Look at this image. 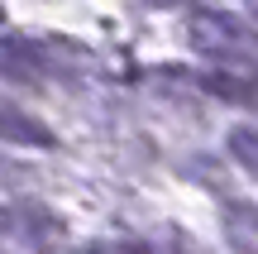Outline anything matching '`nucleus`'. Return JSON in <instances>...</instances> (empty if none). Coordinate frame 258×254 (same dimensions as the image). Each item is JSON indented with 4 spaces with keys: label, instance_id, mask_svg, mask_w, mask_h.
Instances as JSON below:
<instances>
[{
    "label": "nucleus",
    "instance_id": "f257e3e1",
    "mask_svg": "<svg viewBox=\"0 0 258 254\" xmlns=\"http://www.w3.org/2000/svg\"><path fill=\"white\" fill-rule=\"evenodd\" d=\"M191 48L215 63H234V67H253L258 63V34L244 19L220 15V10H201L191 19Z\"/></svg>",
    "mask_w": 258,
    "mask_h": 254
},
{
    "label": "nucleus",
    "instance_id": "f03ea898",
    "mask_svg": "<svg viewBox=\"0 0 258 254\" xmlns=\"http://www.w3.org/2000/svg\"><path fill=\"white\" fill-rule=\"evenodd\" d=\"M0 226H5L19 245H29V249H53L57 240H62V221H57L48 207H38V201L10 207L5 216H0Z\"/></svg>",
    "mask_w": 258,
    "mask_h": 254
},
{
    "label": "nucleus",
    "instance_id": "7ed1b4c3",
    "mask_svg": "<svg viewBox=\"0 0 258 254\" xmlns=\"http://www.w3.org/2000/svg\"><path fill=\"white\" fill-rule=\"evenodd\" d=\"M0 67L24 82H43L53 72V48L34 43V38H0Z\"/></svg>",
    "mask_w": 258,
    "mask_h": 254
},
{
    "label": "nucleus",
    "instance_id": "20e7f679",
    "mask_svg": "<svg viewBox=\"0 0 258 254\" xmlns=\"http://www.w3.org/2000/svg\"><path fill=\"white\" fill-rule=\"evenodd\" d=\"M0 139L24 144V149H53L57 144L43 120H34L29 111H19V106H10V101H0Z\"/></svg>",
    "mask_w": 258,
    "mask_h": 254
},
{
    "label": "nucleus",
    "instance_id": "39448f33",
    "mask_svg": "<svg viewBox=\"0 0 258 254\" xmlns=\"http://www.w3.org/2000/svg\"><path fill=\"white\" fill-rule=\"evenodd\" d=\"M201 86L211 96H225V101H258V82L253 77H234V72H206Z\"/></svg>",
    "mask_w": 258,
    "mask_h": 254
},
{
    "label": "nucleus",
    "instance_id": "423d86ee",
    "mask_svg": "<svg viewBox=\"0 0 258 254\" xmlns=\"http://www.w3.org/2000/svg\"><path fill=\"white\" fill-rule=\"evenodd\" d=\"M230 154H234L249 173H258V130H253V125H244V130L230 134Z\"/></svg>",
    "mask_w": 258,
    "mask_h": 254
},
{
    "label": "nucleus",
    "instance_id": "0eeeda50",
    "mask_svg": "<svg viewBox=\"0 0 258 254\" xmlns=\"http://www.w3.org/2000/svg\"><path fill=\"white\" fill-rule=\"evenodd\" d=\"M82 254H124V249H105V245H91V249H82Z\"/></svg>",
    "mask_w": 258,
    "mask_h": 254
},
{
    "label": "nucleus",
    "instance_id": "6e6552de",
    "mask_svg": "<svg viewBox=\"0 0 258 254\" xmlns=\"http://www.w3.org/2000/svg\"><path fill=\"white\" fill-rule=\"evenodd\" d=\"M249 10H253V15H258V0H249Z\"/></svg>",
    "mask_w": 258,
    "mask_h": 254
}]
</instances>
